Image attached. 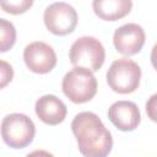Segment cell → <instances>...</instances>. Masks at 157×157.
<instances>
[{
  "instance_id": "7a4b0ae2",
  "label": "cell",
  "mask_w": 157,
  "mask_h": 157,
  "mask_svg": "<svg viewBox=\"0 0 157 157\" xmlns=\"http://www.w3.org/2000/svg\"><path fill=\"white\" fill-rule=\"evenodd\" d=\"M61 88L64 94L72 103H86L91 101L97 93V80L87 69L74 67L65 74Z\"/></svg>"
},
{
  "instance_id": "30bf717a",
  "label": "cell",
  "mask_w": 157,
  "mask_h": 157,
  "mask_svg": "<svg viewBox=\"0 0 157 157\" xmlns=\"http://www.w3.org/2000/svg\"><path fill=\"white\" fill-rule=\"evenodd\" d=\"M34 109L37 117L47 125H58L63 123L67 114L65 103L54 94H45L38 98Z\"/></svg>"
},
{
  "instance_id": "52a82bcc",
  "label": "cell",
  "mask_w": 157,
  "mask_h": 157,
  "mask_svg": "<svg viewBox=\"0 0 157 157\" xmlns=\"http://www.w3.org/2000/svg\"><path fill=\"white\" fill-rule=\"evenodd\" d=\"M23 60L31 71L48 74L56 65V54L49 44L37 40L26 45L23 49Z\"/></svg>"
},
{
  "instance_id": "2e32d148",
  "label": "cell",
  "mask_w": 157,
  "mask_h": 157,
  "mask_svg": "<svg viewBox=\"0 0 157 157\" xmlns=\"http://www.w3.org/2000/svg\"><path fill=\"white\" fill-rule=\"evenodd\" d=\"M26 157H54V156L45 150H36V151L28 153Z\"/></svg>"
},
{
  "instance_id": "3957f363",
  "label": "cell",
  "mask_w": 157,
  "mask_h": 157,
  "mask_svg": "<svg viewBox=\"0 0 157 157\" xmlns=\"http://www.w3.org/2000/svg\"><path fill=\"white\" fill-rule=\"evenodd\" d=\"M69 58L75 67H83L94 72L102 67L105 59V50L97 38L85 36L72 43Z\"/></svg>"
},
{
  "instance_id": "8992f818",
  "label": "cell",
  "mask_w": 157,
  "mask_h": 157,
  "mask_svg": "<svg viewBox=\"0 0 157 157\" xmlns=\"http://www.w3.org/2000/svg\"><path fill=\"white\" fill-rule=\"evenodd\" d=\"M43 20L49 32L55 36H66L76 28L78 16L70 4L58 1L50 4L44 10Z\"/></svg>"
},
{
  "instance_id": "277c9868",
  "label": "cell",
  "mask_w": 157,
  "mask_h": 157,
  "mask_svg": "<svg viewBox=\"0 0 157 157\" xmlns=\"http://www.w3.org/2000/svg\"><path fill=\"white\" fill-rule=\"evenodd\" d=\"M141 69L131 59L120 58L112 63L107 71L108 86L117 93H132L140 86Z\"/></svg>"
},
{
  "instance_id": "8fae6325",
  "label": "cell",
  "mask_w": 157,
  "mask_h": 157,
  "mask_svg": "<svg viewBox=\"0 0 157 157\" xmlns=\"http://www.w3.org/2000/svg\"><path fill=\"white\" fill-rule=\"evenodd\" d=\"M92 7L99 18L104 21H118L130 12L132 2L130 0H94Z\"/></svg>"
},
{
  "instance_id": "9c48e42d",
  "label": "cell",
  "mask_w": 157,
  "mask_h": 157,
  "mask_svg": "<svg viewBox=\"0 0 157 157\" xmlns=\"http://www.w3.org/2000/svg\"><path fill=\"white\" fill-rule=\"evenodd\" d=\"M108 118L121 131H132L141 121L139 107L130 101L114 102L108 109Z\"/></svg>"
},
{
  "instance_id": "5b68a950",
  "label": "cell",
  "mask_w": 157,
  "mask_h": 157,
  "mask_svg": "<svg viewBox=\"0 0 157 157\" xmlns=\"http://www.w3.org/2000/svg\"><path fill=\"white\" fill-rule=\"evenodd\" d=\"M34 135V123L26 114L12 113L1 121V137L9 147L25 148L33 141Z\"/></svg>"
},
{
  "instance_id": "5bb4252c",
  "label": "cell",
  "mask_w": 157,
  "mask_h": 157,
  "mask_svg": "<svg viewBox=\"0 0 157 157\" xmlns=\"http://www.w3.org/2000/svg\"><path fill=\"white\" fill-rule=\"evenodd\" d=\"M13 78V69L12 66L5 61L0 59V90L6 87Z\"/></svg>"
},
{
  "instance_id": "7c38bea8",
  "label": "cell",
  "mask_w": 157,
  "mask_h": 157,
  "mask_svg": "<svg viewBox=\"0 0 157 157\" xmlns=\"http://www.w3.org/2000/svg\"><path fill=\"white\" fill-rule=\"evenodd\" d=\"M16 42V28L12 22L0 18V53L10 50Z\"/></svg>"
},
{
  "instance_id": "6da1fadb",
  "label": "cell",
  "mask_w": 157,
  "mask_h": 157,
  "mask_svg": "<svg viewBox=\"0 0 157 157\" xmlns=\"http://www.w3.org/2000/svg\"><path fill=\"white\" fill-rule=\"evenodd\" d=\"M80 152L85 157H107L113 147L110 131L92 112H81L71 121Z\"/></svg>"
},
{
  "instance_id": "ba28073f",
  "label": "cell",
  "mask_w": 157,
  "mask_h": 157,
  "mask_svg": "<svg viewBox=\"0 0 157 157\" xmlns=\"http://www.w3.org/2000/svg\"><path fill=\"white\" fill-rule=\"evenodd\" d=\"M145 31L137 23H125L115 29L113 34V43L123 55L137 54L145 44Z\"/></svg>"
},
{
  "instance_id": "4fadbf2b",
  "label": "cell",
  "mask_w": 157,
  "mask_h": 157,
  "mask_svg": "<svg viewBox=\"0 0 157 157\" xmlns=\"http://www.w3.org/2000/svg\"><path fill=\"white\" fill-rule=\"evenodd\" d=\"M33 5V1L32 0H10V1H4V0H0V7L7 12V13H11V15H20V13H23L26 12L31 6Z\"/></svg>"
},
{
  "instance_id": "9a60e30c",
  "label": "cell",
  "mask_w": 157,
  "mask_h": 157,
  "mask_svg": "<svg viewBox=\"0 0 157 157\" xmlns=\"http://www.w3.org/2000/svg\"><path fill=\"white\" fill-rule=\"evenodd\" d=\"M156 98H157V94H153L150 101L146 103V112L148 114V117L151 118V120H156V114H155V108H156Z\"/></svg>"
}]
</instances>
